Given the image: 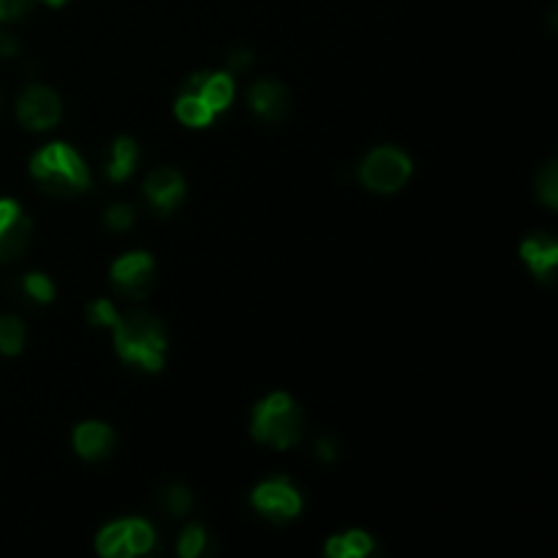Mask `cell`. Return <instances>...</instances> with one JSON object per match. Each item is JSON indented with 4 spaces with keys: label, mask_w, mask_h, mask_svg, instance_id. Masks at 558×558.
<instances>
[{
    "label": "cell",
    "mask_w": 558,
    "mask_h": 558,
    "mask_svg": "<svg viewBox=\"0 0 558 558\" xmlns=\"http://www.w3.org/2000/svg\"><path fill=\"white\" fill-rule=\"evenodd\" d=\"M114 349L125 363L136 365L142 371H161L163 352H167V332L163 325L153 314L145 311H131L118 314L112 322Z\"/></svg>",
    "instance_id": "obj_1"
},
{
    "label": "cell",
    "mask_w": 558,
    "mask_h": 558,
    "mask_svg": "<svg viewBox=\"0 0 558 558\" xmlns=\"http://www.w3.org/2000/svg\"><path fill=\"white\" fill-rule=\"evenodd\" d=\"M31 174L52 196H76L90 189V169L80 153L63 142H52L38 150L31 161Z\"/></svg>",
    "instance_id": "obj_2"
},
{
    "label": "cell",
    "mask_w": 558,
    "mask_h": 558,
    "mask_svg": "<svg viewBox=\"0 0 558 558\" xmlns=\"http://www.w3.org/2000/svg\"><path fill=\"white\" fill-rule=\"evenodd\" d=\"M251 430L262 445L287 450V447L298 445L303 436V412L287 392H272L254 409V428Z\"/></svg>",
    "instance_id": "obj_3"
},
{
    "label": "cell",
    "mask_w": 558,
    "mask_h": 558,
    "mask_svg": "<svg viewBox=\"0 0 558 558\" xmlns=\"http://www.w3.org/2000/svg\"><path fill=\"white\" fill-rule=\"evenodd\" d=\"M412 178V158L398 147H376L360 167V180L376 194H396Z\"/></svg>",
    "instance_id": "obj_4"
},
{
    "label": "cell",
    "mask_w": 558,
    "mask_h": 558,
    "mask_svg": "<svg viewBox=\"0 0 558 558\" xmlns=\"http://www.w3.org/2000/svg\"><path fill=\"white\" fill-rule=\"evenodd\" d=\"M153 545H156V532H153L150 523L140 521V518L109 523L107 529H101L96 539L98 554L109 558L147 554V550H153Z\"/></svg>",
    "instance_id": "obj_5"
},
{
    "label": "cell",
    "mask_w": 558,
    "mask_h": 558,
    "mask_svg": "<svg viewBox=\"0 0 558 558\" xmlns=\"http://www.w3.org/2000/svg\"><path fill=\"white\" fill-rule=\"evenodd\" d=\"M153 281H156V262L145 251L120 256L112 265V283L120 294L131 300H142L150 294Z\"/></svg>",
    "instance_id": "obj_6"
},
{
    "label": "cell",
    "mask_w": 558,
    "mask_h": 558,
    "mask_svg": "<svg viewBox=\"0 0 558 558\" xmlns=\"http://www.w3.org/2000/svg\"><path fill=\"white\" fill-rule=\"evenodd\" d=\"M63 114V104L54 90L44 85H31L22 90L20 101H16V118L25 129L31 131H47Z\"/></svg>",
    "instance_id": "obj_7"
},
{
    "label": "cell",
    "mask_w": 558,
    "mask_h": 558,
    "mask_svg": "<svg viewBox=\"0 0 558 558\" xmlns=\"http://www.w3.org/2000/svg\"><path fill=\"white\" fill-rule=\"evenodd\" d=\"M254 507L270 521H292L303 510V499L287 477H276L254 490Z\"/></svg>",
    "instance_id": "obj_8"
},
{
    "label": "cell",
    "mask_w": 558,
    "mask_h": 558,
    "mask_svg": "<svg viewBox=\"0 0 558 558\" xmlns=\"http://www.w3.org/2000/svg\"><path fill=\"white\" fill-rule=\"evenodd\" d=\"M31 243V218L14 199H0V262H14Z\"/></svg>",
    "instance_id": "obj_9"
},
{
    "label": "cell",
    "mask_w": 558,
    "mask_h": 558,
    "mask_svg": "<svg viewBox=\"0 0 558 558\" xmlns=\"http://www.w3.org/2000/svg\"><path fill=\"white\" fill-rule=\"evenodd\" d=\"M145 196H147V202L153 205V210L172 213L185 196L183 174L172 167L153 169L145 180Z\"/></svg>",
    "instance_id": "obj_10"
},
{
    "label": "cell",
    "mask_w": 558,
    "mask_h": 558,
    "mask_svg": "<svg viewBox=\"0 0 558 558\" xmlns=\"http://www.w3.org/2000/svg\"><path fill=\"white\" fill-rule=\"evenodd\" d=\"M183 93H194V96H199L202 101L218 114L232 104L234 82L232 76L223 74V71H218V74H210V71H196V74H191L189 80H185Z\"/></svg>",
    "instance_id": "obj_11"
},
{
    "label": "cell",
    "mask_w": 558,
    "mask_h": 558,
    "mask_svg": "<svg viewBox=\"0 0 558 558\" xmlns=\"http://www.w3.org/2000/svg\"><path fill=\"white\" fill-rule=\"evenodd\" d=\"M248 104L262 120L278 123L289 112V90L276 80H259L248 90Z\"/></svg>",
    "instance_id": "obj_12"
},
{
    "label": "cell",
    "mask_w": 558,
    "mask_h": 558,
    "mask_svg": "<svg viewBox=\"0 0 558 558\" xmlns=\"http://www.w3.org/2000/svg\"><path fill=\"white\" fill-rule=\"evenodd\" d=\"M521 254H523V262L532 267V272L539 278V281L545 283L554 281L556 265H558V245L550 234L537 232L532 234V238H526L521 245Z\"/></svg>",
    "instance_id": "obj_13"
},
{
    "label": "cell",
    "mask_w": 558,
    "mask_h": 558,
    "mask_svg": "<svg viewBox=\"0 0 558 558\" xmlns=\"http://www.w3.org/2000/svg\"><path fill=\"white\" fill-rule=\"evenodd\" d=\"M74 450L85 461H104L114 450V434L104 423H82L74 430Z\"/></svg>",
    "instance_id": "obj_14"
},
{
    "label": "cell",
    "mask_w": 558,
    "mask_h": 558,
    "mask_svg": "<svg viewBox=\"0 0 558 558\" xmlns=\"http://www.w3.org/2000/svg\"><path fill=\"white\" fill-rule=\"evenodd\" d=\"M136 161H140V147H136V142L129 140V136H120L107 153V178L114 180V183H123V180H129L134 174Z\"/></svg>",
    "instance_id": "obj_15"
},
{
    "label": "cell",
    "mask_w": 558,
    "mask_h": 558,
    "mask_svg": "<svg viewBox=\"0 0 558 558\" xmlns=\"http://www.w3.org/2000/svg\"><path fill=\"white\" fill-rule=\"evenodd\" d=\"M325 550L330 558H365L374 554V537L365 532L338 534V537H330Z\"/></svg>",
    "instance_id": "obj_16"
},
{
    "label": "cell",
    "mask_w": 558,
    "mask_h": 558,
    "mask_svg": "<svg viewBox=\"0 0 558 558\" xmlns=\"http://www.w3.org/2000/svg\"><path fill=\"white\" fill-rule=\"evenodd\" d=\"M174 112H178L180 123L191 125V129H205L216 118V112L199 96H194V93H180Z\"/></svg>",
    "instance_id": "obj_17"
},
{
    "label": "cell",
    "mask_w": 558,
    "mask_h": 558,
    "mask_svg": "<svg viewBox=\"0 0 558 558\" xmlns=\"http://www.w3.org/2000/svg\"><path fill=\"white\" fill-rule=\"evenodd\" d=\"M16 289H20L27 300H33V303H41V305L52 303V298H54V283L49 281L44 272H27V276H22L20 281H16Z\"/></svg>",
    "instance_id": "obj_18"
},
{
    "label": "cell",
    "mask_w": 558,
    "mask_h": 558,
    "mask_svg": "<svg viewBox=\"0 0 558 558\" xmlns=\"http://www.w3.org/2000/svg\"><path fill=\"white\" fill-rule=\"evenodd\" d=\"M25 347V325L16 316H0V352L14 357Z\"/></svg>",
    "instance_id": "obj_19"
},
{
    "label": "cell",
    "mask_w": 558,
    "mask_h": 558,
    "mask_svg": "<svg viewBox=\"0 0 558 558\" xmlns=\"http://www.w3.org/2000/svg\"><path fill=\"white\" fill-rule=\"evenodd\" d=\"M161 507L169 512L172 518H183L185 512L191 510V490L185 485H167L161 490Z\"/></svg>",
    "instance_id": "obj_20"
},
{
    "label": "cell",
    "mask_w": 558,
    "mask_h": 558,
    "mask_svg": "<svg viewBox=\"0 0 558 558\" xmlns=\"http://www.w3.org/2000/svg\"><path fill=\"white\" fill-rule=\"evenodd\" d=\"M207 548V534L202 526H189L183 529L180 534V543H178V554L183 558H196L205 554Z\"/></svg>",
    "instance_id": "obj_21"
},
{
    "label": "cell",
    "mask_w": 558,
    "mask_h": 558,
    "mask_svg": "<svg viewBox=\"0 0 558 558\" xmlns=\"http://www.w3.org/2000/svg\"><path fill=\"white\" fill-rule=\"evenodd\" d=\"M537 194H539V199L550 207V210L558 205V163L556 161H550L548 167L539 172Z\"/></svg>",
    "instance_id": "obj_22"
},
{
    "label": "cell",
    "mask_w": 558,
    "mask_h": 558,
    "mask_svg": "<svg viewBox=\"0 0 558 558\" xmlns=\"http://www.w3.org/2000/svg\"><path fill=\"white\" fill-rule=\"evenodd\" d=\"M104 221H107V227L112 229V232H125V229L134 227L136 213L131 205H112L107 210V216H104Z\"/></svg>",
    "instance_id": "obj_23"
},
{
    "label": "cell",
    "mask_w": 558,
    "mask_h": 558,
    "mask_svg": "<svg viewBox=\"0 0 558 558\" xmlns=\"http://www.w3.org/2000/svg\"><path fill=\"white\" fill-rule=\"evenodd\" d=\"M114 319H118V311L109 300H96V303L87 305V322L93 327H112Z\"/></svg>",
    "instance_id": "obj_24"
},
{
    "label": "cell",
    "mask_w": 558,
    "mask_h": 558,
    "mask_svg": "<svg viewBox=\"0 0 558 558\" xmlns=\"http://www.w3.org/2000/svg\"><path fill=\"white\" fill-rule=\"evenodd\" d=\"M36 0H0V22H14L31 11Z\"/></svg>",
    "instance_id": "obj_25"
},
{
    "label": "cell",
    "mask_w": 558,
    "mask_h": 558,
    "mask_svg": "<svg viewBox=\"0 0 558 558\" xmlns=\"http://www.w3.org/2000/svg\"><path fill=\"white\" fill-rule=\"evenodd\" d=\"M251 60H254V52H248V49H238V52L229 54V65H232L234 71H243L248 69Z\"/></svg>",
    "instance_id": "obj_26"
},
{
    "label": "cell",
    "mask_w": 558,
    "mask_h": 558,
    "mask_svg": "<svg viewBox=\"0 0 558 558\" xmlns=\"http://www.w3.org/2000/svg\"><path fill=\"white\" fill-rule=\"evenodd\" d=\"M16 52H20L16 38L9 36V33H0V58H14Z\"/></svg>",
    "instance_id": "obj_27"
},
{
    "label": "cell",
    "mask_w": 558,
    "mask_h": 558,
    "mask_svg": "<svg viewBox=\"0 0 558 558\" xmlns=\"http://www.w3.org/2000/svg\"><path fill=\"white\" fill-rule=\"evenodd\" d=\"M316 456L322 458V461H336V441L332 439H319L316 441Z\"/></svg>",
    "instance_id": "obj_28"
},
{
    "label": "cell",
    "mask_w": 558,
    "mask_h": 558,
    "mask_svg": "<svg viewBox=\"0 0 558 558\" xmlns=\"http://www.w3.org/2000/svg\"><path fill=\"white\" fill-rule=\"evenodd\" d=\"M41 3H47V5H52V9H58V5H63L65 0H41Z\"/></svg>",
    "instance_id": "obj_29"
}]
</instances>
